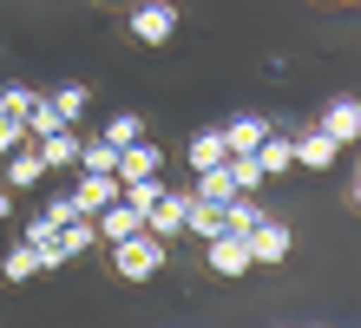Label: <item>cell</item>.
<instances>
[{
    "mask_svg": "<svg viewBox=\"0 0 361 328\" xmlns=\"http://www.w3.org/2000/svg\"><path fill=\"white\" fill-rule=\"evenodd\" d=\"M164 256H171V243H158L152 230H138V236H125V243H112V269H118V282H152L164 269Z\"/></svg>",
    "mask_w": 361,
    "mask_h": 328,
    "instance_id": "1",
    "label": "cell"
},
{
    "mask_svg": "<svg viewBox=\"0 0 361 328\" xmlns=\"http://www.w3.org/2000/svg\"><path fill=\"white\" fill-rule=\"evenodd\" d=\"M171 33H178V7L171 0H138L132 7V40L138 47H171Z\"/></svg>",
    "mask_w": 361,
    "mask_h": 328,
    "instance_id": "2",
    "label": "cell"
},
{
    "mask_svg": "<svg viewBox=\"0 0 361 328\" xmlns=\"http://www.w3.org/2000/svg\"><path fill=\"white\" fill-rule=\"evenodd\" d=\"M184 210H190V190H164L152 210H145V230L158 236V243H178L184 236Z\"/></svg>",
    "mask_w": 361,
    "mask_h": 328,
    "instance_id": "3",
    "label": "cell"
},
{
    "mask_svg": "<svg viewBox=\"0 0 361 328\" xmlns=\"http://www.w3.org/2000/svg\"><path fill=\"white\" fill-rule=\"evenodd\" d=\"M204 262H210L224 282H230V276H243V269H257V262H250V250H243V236H230V230L204 236Z\"/></svg>",
    "mask_w": 361,
    "mask_h": 328,
    "instance_id": "4",
    "label": "cell"
},
{
    "mask_svg": "<svg viewBox=\"0 0 361 328\" xmlns=\"http://www.w3.org/2000/svg\"><path fill=\"white\" fill-rule=\"evenodd\" d=\"M92 230H99V243H125V236H138V230H145V217L125 204V197H112V204H99V210H92Z\"/></svg>",
    "mask_w": 361,
    "mask_h": 328,
    "instance_id": "5",
    "label": "cell"
},
{
    "mask_svg": "<svg viewBox=\"0 0 361 328\" xmlns=\"http://www.w3.org/2000/svg\"><path fill=\"white\" fill-rule=\"evenodd\" d=\"M289 243H295V236H289V224H283V217H263V224L243 236L250 262H283V256H289Z\"/></svg>",
    "mask_w": 361,
    "mask_h": 328,
    "instance_id": "6",
    "label": "cell"
},
{
    "mask_svg": "<svg viewBox=\"0 0 361 328\" xmlns=\"http://www.w3.org/2000/svg\"><path fill=\"white\" fill-rule=\"evenodd\" d=\"M112 197H118V178H112V171H79V190L66 197V210L73 217H92L99 204H112Z\"/></svg>",
    "mask_w": 361,
    "mask_h": 328,
    "instance_id": "7",
    "label": "cell"
},
{
    "mask_svg": "<svg viewBox=\"0 0 361 328\" xmlns=\"http://www.w3.org/2000/svg\"><path fill=\"white\" fill-rule=\"evenodd\" d=\"M158 164H164V151H158V145H145V138H132V145L118 151L112 178H118V184H132V178H158Z\"/></svg>",
    "mask_w": 361,
    "mask_h": 328,
    "instance_id": "8",
    "label": "cell"
},
{
    "mask_svg": "<svg viewBox=\"0 0 361 328\" xmlns=\"http://www.w3.org/2000/svg\"><path fill=\"white\" fill-rule=\"evenodd\" d=\"M289 151H295V164H302V171H329L335 158H342V145H335L322 125H315V131H302V138H289Z\"/></svg>",
    "mask_w": 361,
    "mask_h": 328,
    "instance_id": "9",
    "label": "cell"
},
{
    "mask_svg": "<svg viewBox=\"0 0 361 328\" xmlns=\"http://www.w3.org/2000/svg\"><path fill=\"white\" fill-rule=\"evenodd\" d=\"M33 151H39V164H47V171H73L79 164V131L59 125V131H47V138H33Z\"/></svg>",
    "mask_w": 361,
    "mask_h": 328,
    "instance_id": "10",
    "label": "cell"
},
{
    "mask_svg": "<svg viewBox=\"0 0 361 328\" xmlns=\"http://www.w3.org/2000/svg\"><path fill=\"white\" fill-rule=\"evenodd\" d=\"M217 131H224V151H257L276 125H269L263 112H237V119H230V125H217Z\"/></svg>",
    "mask_w": 361,
    "mask_h": 328,
    "instance_id": "11",
    "label": "cell"
},
{
    "mask_svg": "<svg viewBox=\"0 0 361 328\" xmlns=\"http://www.w3.org/2000/svg\"><path fill=\"white\" fill-rule=\"evenodd\" d=\"M322 131H329V138L348 151V145L361 138V99H335L329 112H322Z\"/></svg>",
    "mask_w": 361,
    "mask_h": 328,
    "instance_id": "12",
    "label": "cell"
},
{
    "mask_svg": "<svg viewBox=\"0 0 361 328\" xmlns=\"http://www.w3.org/2000/svg\"><path fill=\"white\" fill-rule=\"evenodd\" d=\"M184 158H190V171H210V164H224L230 151H224V131L217 125H204V131H190V145H184Z\"/></svg>",
    "mask_w": 361,
    "mask_h": 328,
    "instance_id": "13",
    "label": "cell"
},
{
    "mask_svg": "<svg viewBox=\"0 0 361 328\" xmlns=\"http://www.w3.org/2000/svg\"><path fill=\"white\" fill-rule=\"evenodd\" d=\"M263 217H269V210L257 204V197H250V190H237V197L224 204V230H230V236H250V230L263 224Z\"/></svg>",
    "mask_w": 361,
    "mask_h": 328,
    "instance_id": "14",
    "label": "cell"
},
{
    "mask_svg": "<svg viewBox=\"0 0 361 328\" xmlns=\"http://www.w3.org/2000/svg\"><path fill=\"white\" fill-rule=\"evenodd\" d=\"M39 178H47V164H39V151H33V145L7 151V190H13V184H20V190H33Z\"/></svg>",
    "mask_w": 361,
    "mask_h": 328,
    "instance_id": "15",
    "label": "cell"
},
{
    "mask_svg": "<svg viewBox=\"0 0 361 328\" xmlns=\"http://www.w3.org/2000/svg\"><path fill=\"white\" fill-rule=\"evenodd\" d=\"M190 197H204V204H230V197H237V184H230V171H224V164H210V171H197Z\"/></svg>",
    "mask_w": 361,
    "mask_h": 328,
    "instance_id": "16",
    "label": "cell"
},
{
    "mask_svg": "<svg viewBox=\"0 0 361 328\" xmlns=\"http://www.w3.org/2000/svg\"><path fill=\"white\" fill-rule=\"evenodd\" d=\"M257 164H263V178H283V171H295V151H289V138H276V131H269V138L257 145Z\"/></svg>",
    "mask_w": 361,
    "mask_h": 328,
    "instance_id": "17",
    "label": "cell"
},
{
    "mask_svg": "<svg viewBox=\"0 0 361 328\" xmlns=\"http://www.w3.org/2000/svg\"><path fill=\"white\" fill-rule=\"evenodd\" d=\"M184 230H190V236H217V230H224V204H204V197H190Z\"/></svg>",
    "mask_w": 361,
    "mask_h": 328,
    "instance_id": "18",
    "label": "cell"
},
{
    "mask_svg": "<svg viewBox=\"0 0 361 328\" xmlns=\"http://www.w3.org/2000/svg\"><path fill=\"white\" fill-rule=\"evenodd\" d=\"M0 276H7V282H27V276H39V256H33V243H27V236H20V243H13L7 256H0Z\"/></svg>",
    "mask_w": 361,
    "mask_h": 328,
    "instance_id": "19",
    "label": "cell"
},
{
    "mask_svg": "<svg viewBox=\"0 0 361 328\" xmlns=\"http://www.w3.org/2000/svg\"><path fill=\"white\" fill-rule=\"evenodd\" d=\"M112 164H118L112 138H79V171H112Z\"/></svg>",
    "mask_w": 361,
    "mask_h": 328,
    "instance_id": "20",
    "label": "cell"
},
{
    "mask_svg": "<svg viewBox=\"0 0 361 328\" xmlns=\"http://www.w3.org/2000/svg\"><path fill=\"white\" fill-rule=\"evenodd\" d=\"M47 105L59 112V125H79V112H86V85H73V79H66V85H59V92H53Z\"/></svg>",
    "mask_w": 361,
    "mask_h": 328,
    "instance_id": "21",
    "label": "cell"
},
{
    "mask_svg": "<svg viewBox=\"0 0 361 328\" xmlns=\"http://www.w3.org/2000/svg\"><path fill=\"white\" fill-rule=\"evenodd\" d=\"M99 138H112V145L125 151L132 138H145V119H138V112H112V119H105V131H99Z\"/></svg>",
    "mask_w": 361,
    "mask_h": 328,
    "instance_id": "22",
    "label": "cell"
},
{
    "mask_svg": "<svg viewBox=\"0 0 361 328\" xmlns=\"http://www.w3.org/2000/svg\"><path fill=\"white\" fill-rule=\"evenodd\" d=\"M47 131H59V112H53L47 99H33L27 105V138H47Z\"/></svg>",
    "mask_w": 361,
    "mask_h": 328,
    "instance_id": "23",
    "label": "cell"
},
{
    "mask_svg": "<svg viewBox=\"0 0 361 328\" xmlns=\"http://www.w3.org/2000/svg\"><path fill=\"white\" fill-rule=\"evenodd\" d=\"M20 145H33V138H27V119L0 112V158H7V151H20Z\"/></svg>",
    "mask_w": 361,
    "mask_h": 328,
    "instance_id": "24",
    "label": "cell"
},
{
    "mask_svg": "<svg viewBox=\"0 0 361 328\" xmlns=\"http://www.w3.org/2000/svg\"><path fill=\"white\" fill-rule=\"evenodd\" d=\"M39 92L33 85H7V92H0V112H13V119H27V105H33Z\"/></svg>",
    "mask_w": 361,
    "mask_h": 328,
    "instance_id": "25",
    "label": "cell"
},
{
    "mask_svg": "<svg viewBox=\"0 0 361 328\" xmlns=\"http://www.w3.org/2000/svg\"><path fill=\"white\" fill-rule=\"evenodd\" d=\"M7 217H13V190H0V224H7Z\"/></svg>",
    "mask_w": 361,
    "mask_h": 328,
    "instance_id": "26",
    "label": "cell"
}]
</instances>
